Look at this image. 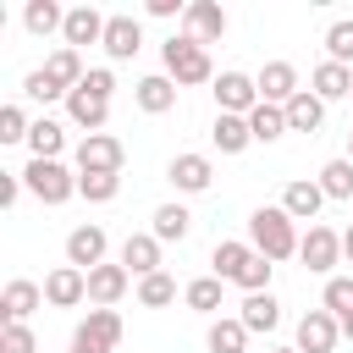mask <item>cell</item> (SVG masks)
Instances as JSON below:
<instances>
[{
	"instance_id": "cell-1",
	"label": "cell",
	"mask_w": 353,
	"mask_h": 353,
	"mask_svg": "<svg viewBox=\"0 0 353 353\" xmlns=\"http://www.w3.org/2000/svg\"><path fill=\"white\" fill-rule=\"evenodd\" d=\"M248 243H254V254H265L270 265H281V259H292L298 254V221L281 210V204H259L254 215H248Z\"/></svg>"
},
{
	"instance_id": "cell-2",
	"label": "cell",
	"mask_w": 353,
	"mask_h": 353,
	"mask_svg": "<svg viewBox=\"0 0 353 353\" xmlns=\"http://www.w3.org/2000/svg\"><path fill=\"white\" fill-rule=\"evenodd\" d=\"M160 61H165V77H171L176 88L215 83V61H210V50H204L199 39H188V33H171V39L160 44Z\"/></svg>"
},
{
	"instance_id": "cell-3",
	"label": "cell",
	"mask_w": 353,
	"mask_h": 353,
	"mask_svg": "<svg viewBox=\"0 0 353 353\" xmlns=\"http://www.w3.org/2000/svg\"><path fill=\"white\" fill-rule=\"evenodd\" d=\"M22 188L39 199V204H66L77 193V171H66L61 160H28L22 165Z\"/></svg>"
},
{
	"instance_id": "cell-4",
	"label": "cell",
	"mask_w": 353,
	"mask_h": 353,
	"mask_svg": "<svg viewBox=\"0 0 353 353\" xmlns=\"http://www.w3.org/2000/svg\"><path fill=\"white\" fill-rule=\"evenodd\" d=\"M121 160H127V149L116 132H88L77 143V176H121Z\"/></svg>"
},
{
	"instance_id": "cell-5",
	"label": "cell",
	"mask_w": 353,
	"mask_h": 353,
	"mask_svg": "<svg viewBox=\"0 0 353 353\" xmlns=\"http://www.w3.org/2000/svg\"><path fill=\"white\" fill-rule=\"evenodd\" d=\"M72 347L77 353H116L121 347V314L116 309H88L72 331Z\"/></svg>"
},
{
	"instance_id": "cell-6",
	"label": "cell",
	"mask_w": 353,
	"mask_h": 353,
	"mask_svg": "<svg viewBox=\"0 0 353 353\" xmlns=\"http://www.w3.org/2000/svg\"><path fill=\"white\" fill-rule=\"evenodd\" d=\"M298 259H303L314 276H325V281H331V276H336V265H342V232H331V226H320V221H314V226L303 232V243H298Z\"/></svg>"
},
{
	"instance_id": "cell-7",
	"label": "cell",
	"mask_w": 353,
	"mask_h": 353,
	"mask_svg": "<svg viewBox=\"0 0 353 353\" xmlns=\"http://www.w3.org/2000/svg\"><path fill=\"white\" fill-rule=\"evenodd\" d=\"M210 94H215V116H248L259 105V83L248 72H221L210 83Z\"/></svg>"
},
{
	"instance_id": "cell-8",
	"label": "cell",
	"mask_w": 353,
	"mask_h": 353,
	"mask_svg": "<svg viewBox=\"0 0 353 353\" xmlns=\"http://www.w3.org/2000/svg\"><path fill=\"white\" fill-rule=\"evenodd\" d=\"M165 182H171L176 193H210V182H215V160H210V154H199V149H188V154H171V165H165Z\"/></svg>"
},
{
	"instance_id": "cell-9",
	"label": "cell",
	"mask_w": 353,
	"mask_h": 353,
	"mask_svg": "<svg viewBox=\"0 0 353 353\" xmlns=\"http://www.w3.org/2000/svg\"><path fill=\"white\" fill-rule=\"evenodd\" d=\"M336 342H342V320L331 314V309H309L303 320H298V353H336Z\"/></svg>"
},
{
	"instance_id": "cell-10",
	"label": "cell",
	"mask_w": 353,
	"mask_h": 353,
	"mask_svg": "<svg viewBox=\"0 0 353 353\" xmlns=\"http://www.w3.org/2000/svg\"><path fill=\"white\" fill-rule=\"evenodd\" d=\"M44 303H50V309H77V303H88V270L55 265V270L44 276Z\"/></svg>"
},
{
	"instance_id": "cell-11",
	"label": "cell",
	"mask_w": 353,
	"mask_h": 353,
	"mask_svg": "<svg viewBox=\"0 0 353 353\" xmlns=\"http://www.w3.org/2000/svg\"><path fill=\"white\" fill-rule=\"evenodd\" d=\"M105 248H110V237H105V226H94V221H83V226L66 232V265H77V270L105 265Z\"/></svg>"
},
{
	"instance_id": "cell-12",
	"label": "cell",
	"mask_w": 353,
	"mask_h": 353,
	"mask_svg": "<svg viewBox=\"0 0 353 353\" xmlns=\"http://www.w3.org/2000/svg\"><path fill=\"white\" fill-rule=\"evenodd\" d=\"M182 33L199 39V44H221V39H226V11H221L215 0H188V11H182Z\"/></svg>"
},
{
	"instance_id": "cell-13",
	"label": "cell",
	"mask_w": 353,
	"mask_h": 353,
	"mask_svg": "<svg viewBox=\"0 0 353 353\" xmlns=\"http://www.w3.org/2000/svg\"><path fill=\"white\" fill-rule=\"evenodd\" d=\"M254 83H259V99H265V105H287L292 94H303L292 61H265V66L254 72Z\"/></svg>"
},
{
	"instance_id": "cell-14",
	"label": "cell",
	"mask_w": 353,
	"mask_h": 353,
	"mask_svg": "<svg viewBox=\"0 0 353 353\" xmlns=\"http://www.w3.org/2000/svg\"><path fill=\"white\" fill-rule=\"evenodd\" d=\"M127 287H132V276H127V265L116 259V265H94L88 270V303L94 309H116L121 298H127Z\"/></svg>"
},
{
	"instance_id": "cell-15",
	"label": "cell",
	"mask_w": 353,
	"mask_h": 353,
	"mask_svg": "<svg viewBox=\"0 0 353 353\" xmlns=\"http://www.w3.org/2000/svg\"><path fill=\"white\" fill-rule=\"evenodd\" d=\"M176 83L165 77V72H149V77H138L132 83V105L143 110V116H165V110H176Z\"/></svg>"
},
{
	"instance_id": "cell-16",
	"label": "cell",
	"mask_w": 353,
	"mask_h": 353,
	"mask_svg": "<svg viewBox=\"0 0 353 353\" xmlns=\"http://www.w3.org/2000/svg\"><path fill=\"white\" fill-rule=\"evenodd\" d=\"M105 11H94V6H72L66 11V28H61V39H66V50H83V44H105Z\"/></svg>"
},
{
	"instance_id": "cell-17",
	"label": "cell",
	"mask_w": 353,
	"mask_h": 353,
	"mask_svg": "<svg viewBox=\"0 0 353 353\" xmlns=\"http://www.w3.org/2000/svg\"><path fill=\"white\" fill-rule=\"evenodd\" d=\"M39 303H44V287L28 281V276L6 281V292H0V314H6V325H28V314H33Z\"/></svg>"
},
{
	"instance_id": "cell-18",
	"label": "cell",
	"mask_w": 353,
	"mask_h": 353,
	"mask_svg": "<svg viewBox=\"0 0 353 353\" xmlns=\"http://www.w3.org/2000/svg\"><path fill=\"white\" fill-rule=\"evenodd\" d=\"M138 50H143V28H138V17L116 11V17L105 22V55H110V61H132Z\"/></svg>"
},
{
	"instance_id": "cell-19",
	"label": "cell",
	"mask_w": 353,
	"mask_h": 353,
	"mask_svg": "<svg viewBox=\"0 0 353 353\" xmlns=\"http://www.w3.org/2000/svg\"><path fill=\"white\" fill-rule=\"evenodd\" d=\"M160 248H165V243H160L154 232H132V237L121 243V265H127V276H138V281L154 276V270H160Z\"/></svg>"
},
{
	"instance_id": "cell-20",
	"label": "cell",
	"mask_w": 353,
	"mask_h": 353,
	"mask_svg": "<svg viewBox=\"0 0 353 353\" xmlns=\"http://www.w3.org/2000/svg\"><path fill=\"white\" fill-rule=\"evenodd\" d=\"M66 116H72V127H83V138H88V132H105L110 99H94L88 88H72V94H66Z\"/></svg>"
},
{
	"instance_id": "cell-21",
	"label": "cell",
	"mask_w": 353,
	"mask_h": 353,
	"mask_svg": "<svg viewBox=\"0 0 353 353\" xmlns=\"http://www.w3.org/2000/svg\"><path fill=\"white\" fill-rule=\"evenodd\" d=\"M320 204H325V193H320V182H314V176H298V182H287V188H281V210H287L292 221H309V226H314Z\"/></svg>"
},
{
	"instance_id": "cell-22",
	"label": "cell",
	"mask_w": 353,
	"mask_h": 353,
	"mask_svg": "<svg viewBox=\"0 0 353 353\" xmlns=\"http://www.w3.org/2000/svg\"><path fill=\"white\" fill-rule=\"evenodd\" d=\"M248 259H254V243H243V237H221V243L210 248V276H221V281H237Z\"/></svg>"
},
{
	"instance_id": "cell-23",
	"label": "cell",
	"mask_w": 353,
	"mask_h": 353,
	"mask_svg": "<svg viewBox=\"0 0 353 353\" xmlns=\"http://www.w3.org/2000/svg\"><path fill=\"white\" fill-rule=\"evenodd\" d=\"M281 110H287V132H320V127H325V99H320V94H309V88H303V94H292Z\"/></svg>"
},
{
	"instance_id": "cell-24",
	"label": "cell",
	"mask_w": 353,
	"mask_h": 353,
	"mask_svg": "<svg viewBox=\"0 0 353 353\" xmlns=\"http://www.w3.org/2000/svg\"><path fill=\"white\" fill-rule=\"evenodd\" d=\"M237 320L248 325V336H254V331H265V336H270V331L281 325V303H276V292H248V298H243V309H237Z\"/></svg>"
},
{
	"instance_id": "cell-25",
	"label": "cell",
	"mask_w": 353,
	"mask_h": 353,
	"mask_svg": "<svg viewBox=\"0 0 353 353\" xmlns=\"http://www.w3.org/2000/svg\"><path fill=\"white\" fill-rule=\"evenodd\" d=\"M309 94H320L325 105H331V99H347V94H353V66H336V61H320V66L309 72Z\"/></svg>"
},
{
	"instance_id": "cell-26",
	"label": "cell",
	"mask_w": 353,
	"mask_h": 353,
	"mask_svg": "<svg viewBox=\"0 0 353 353\" xmlns=\"http://www.w3.org/2000/svg\"><path fill=\"white\" fill-rule=\"evenodd\" d=\"M204 347L210 353H248V325L237 314H215L210 331H204Z\"/></svg>"
},
{
	"instance_id": "cell-27",
	"label": "cell",
	"mask_w": 353,
	"mask_h": 353,
	"mask_svg": "<svg viewBox=\"0 0 353 353\" xmlns=\"http://www.w3.org/2000/svg\"><path fill=\"white\" fill-rule=\"evenodd\" d=\"M61 149H66V127L55 116H39L33 132H28V154L33 160H61Z\"/></svg>"
},
{
	"instance_id": "cell-28",
	"label": "cell",
	"mask_w": 353,
	"mask_h": 353,
	"mask_svg": "<svg viewBox=\"0 0 353 353\" xmlns=\"http://www.w3.org/2000/svg\"><path fill=\"white\" fill-rule=\"evenodd\" d=\"M221 292H226L221 276H193V281L182 287V303H188L193 314H210V320H215V314H221Z\"/></svg>"
},
{
	"instance_id": "cell-29",
	"label": "cell",
	"mask_w": 353,
	"mask_h": 353,
	"mask_svg": "<svg viewBox=\"0 0 353 353\" xmlns=\"http://www.w3.org/2000/svg\"><path fill=\"white\" fill-rule=\"evenodd\" d=\"M22 28H28L33 39H50V33L66 28V11H61L55 0H28V6H22Z\"/></svg>"
},
{
	"instance_id": "cell-30",
	"label": "cell",
	"mask_w": 353,
	"mask_h": 353,
	"mask_svg": "<svg viewBox=\"0 0 353 353\" xmlns=\"http://www.w3.org/2000/svg\"><path fill=\"white\" fill-rule=\"evenodd\" d=\"M44 72H50V83H61L66 94H72V88H77V83L88 77V66H83V50H66V44H61V50H50Z\"/></svg>"
},
{
	"instance_id": "cell-31",
	"label": "cell",
	"mask_w": 353,
	"mask_h": 353,
	"mask_svg": "<svg viewBox=\"0 0 353 353\" xmlns=\"http://www.w3.org/2000/svg\"><path fill=\"white\" fill-rule=\"evenodd\" d=\"M210 143H215L221 154H243V149L254 143V132H248V116H215V127H210Z\"/></svg>"
},
{
	"instance_id": "cell-32",
	"label": "cell",
	"mask_w": 353,
	"mask_h": 353,
	"mask_svg": "<svg viewBox=\"0 0 353 353\" xmlns=\"http://www.w3.org/2000/svg\"><path fill=\"white\" fill-rule=\"evenodd\" d=\"M149 232H154L160 243H182V237L193 232V215H188V204H160V210L149 215Z\"/></svg>"
},
{
	"instance_id": "cell-33",
	"label": "cell",
	"mask_w": 353,
	"mask_h": 353,
	"mask_svg": "<svg viewBox=\"0 0 353 353\" xmlns=\"http://www.w3.org/2000/svg\"><path fill=\"white\" fill-rule=\"evenodd\" d=\"M248 132H254V143H276V138L287 132V110H281V105H265V99H259V105L248 110Z\"/></svg>"
},
{
	"instance_id": "cell-34",
	"label": "cell",
	"mask_w": 353,
	"mask_h": 353,
	"mask_svg": "<svg viewBox=\"0 0 353 353\" xmlns=\"http://www.w3.org/2000/svg\"><path fill=\"white\" fill-rule=\"evenodd\" d=\"M314 182H320L325 199H353V160H347V154H342V160H325Z\"/></svg>"
},
{
	"instance_id": "cell-35",
	"label": "cell",
	"mask_w": 353,
	"mask_h": 353,
	"mask_svg": "<svg viewBox=\"0 0 353 353\" xmlns=\"http://www.w3.org/2000/svg\"><path fill=\"white\" fill-rule=\"evenodd\" d=\"M138 303H143V309H165V303H176V281H171L165 270L143 276V281H138Z\"/></svg>"
},
{
	"instance_id": "cell-36",
	"label": "cell",
	"mask_w": 353,
	"mask_h": 353,
	"mask_svg": "<svg viewBox=\"0 0 353 353\" xmlns=\"http://www.w3.org/2000/svg\"><path fill=\"white\" fill-rule=\"evenodd\" d=\"M320 309H331L336 320H347L353 314V276H331L325 292H320Z\"/></svg>"
},
{
	"instance_id": "cell-37",
	"label": "cell",
	"mask_w": 353,
	"mask_h": 353,
	"mask_svg": "<svg viewBox=\"0 0 353 353\" xmlns=\"http://www.w3.org/2000/svg\"><path fill=\"white\" fill-rule=\"evenodd\" d=\"M325 61H336V66H353V22H347V17L325 28Z\"/></svg>"
},
{
	"instance_id": "cell-38",
	"label": "cell",
	"mask_w": 353,
	"mask_h": 353,
	"mask_svg": "<svg viewBox=\"0 0 353 353\" xmlns=\"http://www.w3.org/2000/svg\"><path fill=\"white\" fill-rule=\"evenodd\" d=\"M28 132H33L28 110L22 105H0V143H28Z\"/></svg>"
},
{
	"instance_id": "cell-39",
	"label": "cell",
	"mask_w": 353,
	"mask_h": 353,
	"mask_svg": "<svg viewBox=\"0 0 353 353\" xmlns=\"http://www.w3.org/2000/svg\"><path fill=\"white\" fill-rule=\"evenodd\" d=\"M270 276H276V265H270L265 254H254V259L243 265V276H237V287H243V298H248V292H270Z\"/></svg>"
},
{
	"instance_id": "cell-40",
	"label": "cell",
	"mask_w": 353,
	"mask_h": 353,
	"mask_svg": "<svg viewBox=\"0 0 353 353\" xmlns=\"http://www.w3.org/2000/svg\"><path fill=\"white\" fill-rule=\"evenodd\" d=\"M121 193V176H77V199H88V204H110Z\"/></svg>"
},
{
	"instance_id": "cell-41",
	"label": "cell",
	"mask_w": 353,
	"mask_h": 353,
	"mask_svg": "<svg viewBox=\"0 0 353 353\" xmlns=\"http://www.w3.org/2000/svg\"><path fill=\"white\" fill-rule=\"evenodd\" d=\"M22 94H28V99H39V105H50V99H66V88H61V83H50V72H44V66L22 77Z\"/></svg>"
},
{
	"instance_id": "cell-42",
	"label": "cell",
	"mask_w": 353,
	"mask_h": 353,
	"mask_svg": "<svg viewBox=\"0 0 353 353\" xmlns=\"http://www.w3.org/2000/svg\"><path fill=\"white\" fill-rule=\"evenodd\" d=\"M0 353H39V336L28 325H0Z\"/></svg>"
},
{
	"instance_id": "cell-43",
	"label": "cell",
	"mask_w": 353,
	"mask_h": 353,
	"mask_svg": "<svg viewBox=\"0 0 353 353\" xmlns=\"http://www.w3.org/2000/svg\"><path fill=\"white\" fill-rule=\"evenodd\" d=\"M77 88H88L94 99H110V94H116V72H110V66H88V77H83Z\"/></svg>"
},
{
	"instance_id": "cell-44",
	"label": "cell",
	"mask_w": 353,
	"mask_h": 353,
	"mask_svg": "<svg viewBox=\"0 0 353 353\" xmlns=\"http://www.w3.org/2000/svg\"><path fill=\"white\" fill-rule=\"evenodd\" d=\"M22 199V171H0V210H11Z\"/></svg>"
},
{
	"instance_id": "cell-45",
	"label": "cell",
	"mask_w": 353,
	"mask_h": 353,
	"mask_svg": "<svg viewBox=\"0 0 353 353\" xmlns=\"http://www.w3.org/2000/svg\"><path fill=\"white\" fill-rule=\"evenodd\" d=\"M143 11H149V17H160V22H165V17H182V11H188V6H182V0H149V6H143Z\"/></svg>"
},
{
	"instance_id": "cell-46",
	"label": "cell",
	"mask_w": 353,
	"mask_h": 353,
	"mask_svg": "<svg viewBox=\"0 0 353 353\" xmlns=\"http://www.w3.org/2000/svg\"><path fill=\"white\" fill-rule=\"evenodd\" d=\"M342 259H347V265H353V226H347V232H342Z\"/></svg>"
},
{
	"instance_id": "cell-47",
	"label": "cell",
	"mask_w": 353,
	"mask_h": 353,
	"mask_svg": "<svg viewBox=\"0 0 353 353\" xmlns=\"http://www.w3.org/2000/svg\"><path fill=\"white\" fill-rule=\"evenodd\" d=\"M342 336H347V342H353V314H347V320H342Z\"/></svg>"
},
{
	"instance_id": "cell-48",
	"label": "cell",
	"mask_w": 353,
	"mask_h": 353,
	"mask_svg": "<svg viewBox=\"0 0 353 353\" xmlns=\"http://www.w3.org/2000/svg\"><path fill=\"white\" fill-rule=\"evenodd\" d=\"M347 160H353V132H347Z\"/></svg>"
},
{
	"instance_id": "cell-49",
	"label": "cell",
	"mask_w": 353,
	"mask_h": 353,
	"mask_svg": "<svg viewBox=\"0 0 353 353\" xmlns=\"http://www.w3.org/2000/svg\"><path fill=\"white\" fill-rule=\"evenodd\" d=\"M270 353H298V347H270Z\"/></svg>"
},
{
	"instance_id": "cell-50",
	"label": "cell",
	"mask_w": 353,
	"mask_h": 353,
	"mask_svg": "<svg viewBox=\"0 0 353 353\" xmlns=\"http://www.w3.org/2000/svg\"><path fill=\"white\" fill-rule=\"evenodd\" d=\"M66 353H77V347H66Z\"/></svg>"
}]
</instances>
